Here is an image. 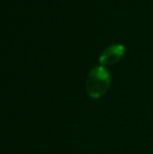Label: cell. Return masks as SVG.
Segmentation results:
<instances>
[{"mask_svg": "<svg viewBox=\"0 0 153 154\" xmlns=\"http://www.w3.org/2000/svg\"><path fill=\"white\" fill-rule=\"evenodd\" d=\"M110 75L103 66H96L90 70L86 80V90L90 97L98 99L110 87Z\"/></svg>", "mask_w": 153, "mask_h": 154, "instance_id": "6da1fadb", "label": "cell"}, {"mask_svg": "<svg viewBox=\"0 0 153 154\" xmlns=\"http://www.w3.org/2000/svg\"><path fill=\"white\" fill-rule=\"evenodd\" d=\"M125 51V47L122 44H112L106 47L100 56V63L103 65H112L121 59Z\"/></svg>", "mask_w": 153, "mask_h": 154, "instance_id": "7a4b0ae2", "label": "cell"}]
</instances>
